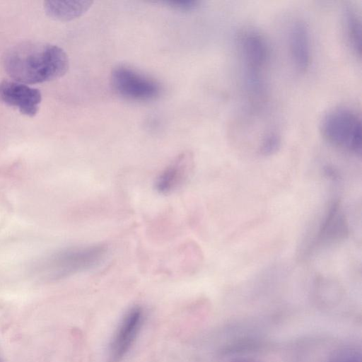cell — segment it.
<instances>
[{"mask_svg": "<svg viewBox=\"0 0 362 362\" xmlns=\"http://www.w3.org/2000/svg\"><path fill=\"white\" fill-rule=\"evenodd\" d=\"M10 77L23 84L50 81L63 76L69 66L66 53L46 42H24L10 48L4 57Z\"/></svg>", "mask_w": 362, "mask_h": 362, "instance_id": "6da1fadb", "label": "cell"}, {"mask_svg": "<svg viewBox=\"0 0 362 362\" xmlns=\"http://www.w3.org/2000/svg\"><path fill=\"white\" fill-rule=\"evenodd\" d=\"M107 254L108 247L103 243L69 247L46 257L37 269L48 279H61L98 267Z\"/></svg>", "mask_w": 362, "mask_h": 362, "instance_id": "7a4b0ae2", "label": "cell"}, {"mask_svg": "<svg viewBox=\"0 0 362 362\" xmlns=\"http://www.w3.org/2000/svg\"><path fill=\"white\" fill-rule=\"evenodd\" d=\"M237 45L245 88L254 97H261L264 91V72L269 59L268 42L259 30L247 28L238 33Z\"/></svg>", "mask_w": 362, "mask_h": 362, "instance_id": "3957f363", "label": "cell"}, {"mask_svg": "<svg viewBox=\"0 0 362 362\" xmlns=\"http://www.w3.org/2000/svg\"><path fill=\"white\" fill-rule=\"evenodd\" d=\"M320 131L331 145L361 156V119L353 109L340 106L329 110L320 121Z\"/></svg>", "mask_w": 362, "mask_h": 362, "instance_id": "277c9868", "label": "cell"}, {"mask_svg": "<svg viewBox=\"0 0 362 362\" xmlns=\"http://www.w3.org/2000/svg\"><path fill=\"white\" fill-rule=\"evenodd\" d=\"M111 83L118 95L130 100H152L159 96L161 91L156 81L124 65L114 68Z\"/></svg>", "mask_w": 362, "mask_h": 362, "instance_id": "5b68a950", "label": "cell"}, {"mask_svg": "<svg viewBox=\"0 0 362 362\" xmlns=\"http://www.w3.org/2000/svg\"><path fill=\"white\" fill-rule=\"evenodd\" d=\"M144 308L136 305L122 317L108 346L107 362H122L131 350L144 320Z\"/></svg>", "mask_w": 362, "mask_h": 362, "instance_id": "8992f818", "label": "cell"}, {"mask_svg": "<svg viewBox=\"0 0 362 362\" xmlns=\"http://www.w3.org/2000/svg\"><path fill=\"white\" fill-rule=\"evenodd\" d=\"M194 167L192 153L189 151L180 153L156 177L154 182L156 191L163 195L175 192L189 180Z\"/></svg>", "mask_w": 362, "mask_h": 362, "instance_id": "52a82bcc", "label": "cell"}, {"mask_svg": "<svg viewBox=\"0 0 362 362\" xmlns=\"http://www.w3.org/2000/svg\"><path fill=\"white\" fill-rule=\"evenodd\" d=\"M0 98L6 105L24 115L34 117L39 110L42 95L38 89L18 82H5L0 86Z\"/></svg>", "mask_w": 362, "mask_h": 362, "instance_id": "ba28073f", "label": "cell"}, {"mask_svg": "<svg viewBox=\"0 0 362 362\" xmlns=\"http://www.w3.org/2000/svg\"><path fill=\"white\" fill-rule=\"evenodd\" d=\"M288 50L291 62L298 72L304 73L310 63V33L302 20L292 22L288 33Z\"/></svg>", "mask_w": 362, "mask_h": 362, "instance_id": "9c48e42d", "label": "cell"}, {"mask_svg": "<svg viewBox=\"0 0 362 362\" xmlns=\"http://www.w3.org/2000/svg\"><path fill=\"white\" fill-rule=\"evenodd\" d=\"M348 233V223L340 203L329 208L315 238L317 244H327L344 239Z\"/></svg>", "mask_w": 362, "mask_h": 362, "instance_id": "30bf717a", "label": "cell"}, {"mask_svg": "<svg viewBox=\"0 0 362 362\" xmlns=\"http://www.w3.org/2000/svg\"><path fill=\"white\" fill-rule=\"evenodd\" d=\"M92 1H46L43 7L52 18L69 21L85 14L91 7Z\"/></svg>", "mask_w": 362, "mask_h": 362, "instance_id": "8fae6325", "label": "cell"}, {"mask_svg": "<svg viewBox=\"0 0 362 362\" xmlns=\"http://www.w3.org/2000/svg\"><path fill=\"white\" fill-rule=\"evenodd\" d=\"M342 26L346 42L353 53L361 56V21L357 11L346 5L342 11Z\"/></svg>", "mask_w": 362, "mask_h": 362, "instance_id": "7c38bea8", "label": "cell"}, {"mask_svg": "<svg viewBox=\"0 0 362 362\" xmlns=\"http://www.w3.org/2000/svg\"><path fill=\"white\" fill-rule=\"evenodd\" d=\"M361 353L356 348H344L335 351L326 362H362Z\"/></svg>", "mask_w": 362, "mask_h": 362, "instance_id": "4fadbf2b", "label": "cell"}, {"mask_svg": "<svg viewBox=\"0 0 362 362\" xmlns=\"http://www.w3.org/2000/svg\"><path fill=\"white\" fill-rule=\"evenodd\" d=\"M198 3L194 0H177L166 2L170 6L182 11H191L197 6Z\"/></svg>", "mask_w": 362, "mask_h": 362, "instance_id": "5bb4252c", "label": "cell"}, {"mask_svg": "<svg viewBox=\"0 0 362 362\" xmlns=\"http://www.w3.org/2000/svg\"><path fill=\"white\" fill-rule=\"evenodd\" d=\"M242 362H255V361H242Z\"/></svg>", "mask_w": 362, "mask_h": 362, "instance_id": "9a60e30c", "label": "cell"}]
</instances>
